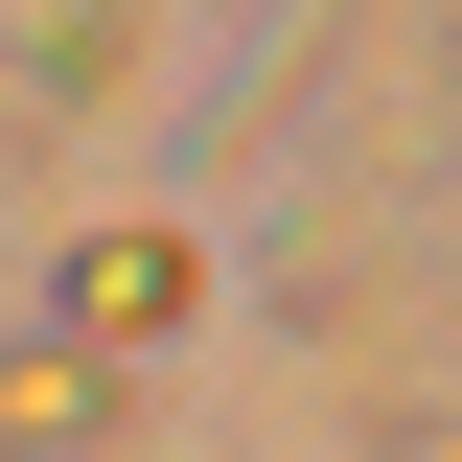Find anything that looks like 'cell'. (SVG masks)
Segmentation results:
<instances>
[{
    "label": "cell",
    "instance_id": "6da1fadb",
    "mask_svg": "<svg viewBox=\"0 0 462 462\" xmlns=\"http://www.w3.org/2000/svg\"><path fill=\"white\" fill-rule=\"evenodd\" d=\"M93 324H116V346L185 324V254H162V231H93Z\"/></svg>",
    "mask_w": 462,
    "mask_h": 462
}]
</instances>
